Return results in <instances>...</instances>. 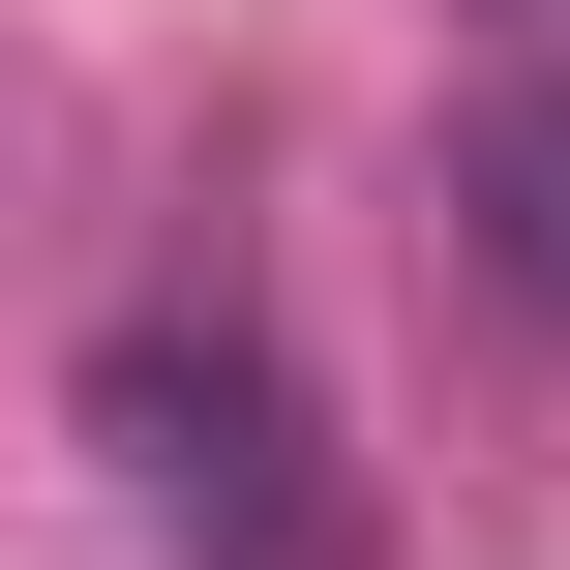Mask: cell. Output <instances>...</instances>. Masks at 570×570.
<instances>
[{
	"label": "cell",
	"mask_w": 570,
	"mask_h": 570,
	"mask_svg": "<svg viewBox=\"0 0 570 570\" xmlns=\"http://www.w3.org/2000/svg\"><path fill=\"white\" fill-rule=\"evenodd\" d=\"M90 451H120V511L180 570H331V481H301V361L240 331V301H150L120 361H90Z\"/></svg>",
	"instance_id": "6da1fadb"
},
{
	"label": "cell",
	"mask_w": 570,
	"mask_h": 570,
	"mask_svg": "<svg viewBox=\"0 0 570 570\" xmlns=\"http://www.w3.org/2000/svg\"><path fill=\"white\" fill-rule=\"evenodd\" d=\"M451 210H481V271H511V301H570V90H511V120L451 150Z\"/></svg>",
	"instance_id": "7a4b0ae2"
},
{
	"label": "cell",
	"mask_w": 570,
	"mask_h": 570,
	"mask_svg": "<svg viewBox=\"0 0 570 570\" xmlns=\"http://www.w3.org/2000/svg\"><path fill=\"white\" fill-rule=\"evenodd\" d=\"M481 30H570V0H481Z\"/></svg>",
	"instance_id": "3957f363"
}]
</instances>
